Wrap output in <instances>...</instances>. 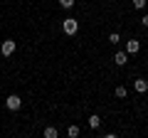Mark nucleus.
<instances>
[{
	"label": "nucleus",
	"instance_id": "obj_1",
	"mask_svg": "<svg viewBox=\"0 0 148 138\" xmlns=\"http://www.w3.org/2000/svg\"><path fill=\"white\" fill-rule=\"evenodd\" d=\"M62 32L67 35V37H74V35L79 32V22L74 20V17H67V20L62 22Z\"/></svg>",
	"mask_w": 148,
	"mask_h": 138
},
{
	"label": "nucleus",
	"instance_id": "obj_2",
	"mask_svg": "<svg viewBox=\"0 0 148 138\" xmlns=\"http://www.w3.org/2000/svg\"><path fill=\"white\" fill-rule=\"evenodd\" d=\"M20 106H22V99L17 94H10L5 99V109H10V111H20Z\"/></svg>",
	"mask_w": 148,
	"mask_h": 138
},
{
	"label": "nucleus",
	"instance_id": "obj_3",
	"mask_svg": "<svg viewBox=\"0 0 148 138\" xmlns=\"http://www.w3.org/2000/svg\"><path fill=\"white\" fill-rule=\"evenodd\" d=\"M15 49H17V44L12 42V40H5V42L0 44V54H3V57H12Z\"/></svg>",
	"mask_w": 148,
	"mask_h": 138
},
{
	"label": "nucleus",
	"instance_id": "obj_4",
	"mask_svg": "<svg viewBox=\"0 0 148 138\" xmlns=\"http://www.w3.org/2000/svg\"><path fill=\"white\" fill-rule=\"evenodd\" d=\"M133 89H136L138 94H146V91H148V81L143 79V77H138V79L133 81Z\"/></svg>",
	"mask_w": 148,
	"mask_h": 138
},
{
	"label": "nucleus",
	"instance_id": "obj_5",
	"mask_svg": "<svg viewBox=\"0 0 148 138\" xmlns=\"http://www.w3.org/2000/svg\"><path fill=\"white\" fill-rule=\"evenodd\" d=\"M126 52L128 54H138L141 52V42H138V40H128L126 42Z\"/></svg>",
	"mask_w": 148,
	"mask_h": 138
},
{
	"label": "nucleus",
	"instance_id": "obj_6",
	"mask_svg": "<svg viewBox=\"0 0 148 138\" xmlns=\"http://www.w3.org/2000/svg\"><path fill=\"white\" fill-rule=\"evenodd\" d=\"M114 62H116L119 67H126L128 64V52H116L114 54Z\"/></svg>",
	"mask_w": 148,
	"mask_h": 138
},
{
	"label": "nucleus",
	"instance_id": "obj_7",
	"mask_svg": "<svg viewBox=\"0 0 148 138\" xmlns=\"http://www.w3.org/2000/svg\"><path fill=\"white\" fill-rule=\"evenodd\" d=\"M86 123H89V128H99L101 126V116H99V113H91Z\"/></svg>",
	"mask_w": 148,
	"mask_h": 138
},
{
	"label": "nucleus",
	"instance_id": "obj_8",
	"mask_svg": "<svg viewBox=\"0 0 148 138\" xmlns=\"http://www.w3.org/2000/svg\"><path fill=\"white\" fill-rule=\"evenodd\" d=\"M42 136H45V138H57L59 133H57V128H54V126H45V131H42Z\"/></svg>",
	"mask_w": 148,
	"mask_h": 138
},
{
	"label": "nucleus",
	"instance_id": "obj_9",
	"mask_svg": "<svg viewBox=\"0 0 148 138\" xmlns=\"http://www.w3.org/2000/svg\"><path fill=\"white\" fill-rule=\"evenodd\" d=\"M114 94H116V99H126V96H128V89H126V86H116V91H114Z\"/></svg>",
	"mask_w": 148,
	"mask_h": 138
},
{
	"label": "nucleus",
	"instance_id": "obj_10",
	"mask_svg": "<svg viewBox=\"0 0 148 138\" xmlns=\"http://www.w3.org/2000/svg\"><path fill=\"white\" fill-rule=\"evenodd\" d=\"M67 136L69 138H77V136H79V126H69L67 128Z\"/></svg>",
	"mask_w": 148,
	"mask_h": 138
},
{
	"label": "nucleus",
	"instance_id": "obj_11",
	"mask_svg": "<svg viewBox=\"0 0 148 138\" xmlns=\"http://www.w3.org/2000/svg\"><path fill=\"white\" fill-rule=\"evenodd\" d=\"M131 5H133V10H143V8H146L148 3H146V0H133Z\"/></svg>",
	"mask_w": 148,
	"mask_h": 138
},
{
	"label": "nucleus",
	"instance_id": "obj_12",
	"mask_svg": "<svg viewBox=\"0 0 148 138\" xmlns=\"http://www.w3.org/2000/svg\"><path fill=\"white\" fill-rule=\"evenodd\" d=\"M109 42L111 44H119V42H121V35H119V32H111V35H109Z\"/></svg>",
	"mask_w": 148,
	"mask_h": 138
},
{
	"label": "nucleus",
	"instance_id": "obj_13",
	"mask_svg": "<svg viewBox=\"0 0 148 138\" xmlns=\"http://www.w3.org/2000/svg\"><path fill=\"white\" fill-rule=\"evenodd\" d=\"M59 5H62L64 10H72V8H74V0H59Z\"/></svg>",
	"mask_w": 148,
	"mask_h": 138
},
{
	"label": "nucleus",
	"instance_id": "obj_14",
	"mask_svg": "<svg viewBox=\"0 0 148 138\" xmlns=\"http://www.w3.org/2000/svg\"><path fill=\"white\" fill-rule=\"evenodd\" d=\"M141 27H146V30H148V15H143V17H141Z\"/></svg>",
	"mask_w": 148,
	"mask_h": 138
},
{
	"label": "nucleus",
	"instance_id": "obj_15",
	"mask_svg": "<svg viewBox=\"0 0 148 138\" xmlns=\"http://www.w3.org/2000/svg\"><path fill=\"white\" fill-rule=\"evenodd\" d=\"M0 64H3V59H0Z\"/></svg>",
	"mask_w": 148,
	"mask_h": 138
}]
</instances>
